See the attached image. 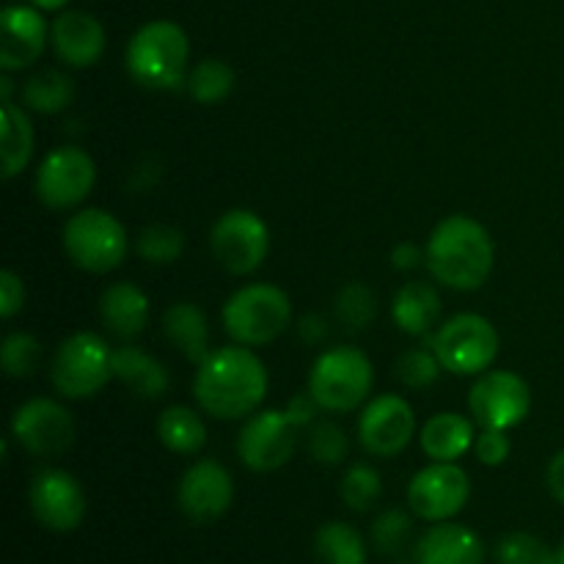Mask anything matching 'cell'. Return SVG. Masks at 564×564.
I'll list each match as a JSON object with an SVG mask.
<instances>
[{"instance_id": "7", "label": "cell", "mask_w": 564, "mask_h": 564, "mask_svg": "<svg viewBox=\"0 0 564 564\" xmlns=\"http://www.w3.org/2000/svg\"><path fill=\"white\" fill-rule=\"evenodd\" d=\"M113 378V350L94 330H77L66 336L50 361L53 389L66 400L97 397Z\"/></svg>"}, {"instance_id": "22", "label": "cell", "mask_w": 564, "mask_h": 564, "mask_svg": "<svg viewBox=\"0 0 564 564\" xmlns=\"http://www.w3.org/2000/svg\"><path fill=\"white\" fill-rule=\"evenodd\" d=\"M474 419L457 411H444L430 416L419 430V444L430 463H457L463 455L474 452L477 430Z\"/></svg>"}, {"instance_id": "13", "label": "cell", "mask_w": 564, "mask_h": 564, "mask_svg": "<svg viewBox=\"0 0 564 564\" xmlns=\"http://www.w3.org/2000/svg\"><path fill=\"white\" fill-rule=\"evenodd\" d=\"M75 416L50 397L22 402L11 416V438L33 457H61L75 444Z\"/></svg>"}, {"instance_id": "6", "label": "cell", "mask_w": 564, "mask_h": 564, "mask_svg": "<svg viewBox=\"0 0 564 564\" xmlns=\"http://www.w3.org/2000/svg\"><path fill=\"white\" fill-rule=\"evenodd\" d=\"M64 253L75 268L105 275L121 268L130 253V235L113 213L99 207L77 209L61 231Z\"/></svg>"}, {"instance_id": "40", "label": "cell", "mask_w": 564, "mask_h": 564, "mask_svg": "<svg viewBox=\"0 0 564 564\" xmlns=\"http://www.w3.org/2000/svg\"><path fill=\"white\" fill-rule=\"evenodd\" d=\"M25 308V284L14 270L0 273V317L14 319Z\"/></svg>"}, {"instance_id": "38", "label": "cell", "mask_w": 564, "mask_h": 564, "mask_svg": "<svg viewBox=\"0 0 564 564\" xmlns=\"http://www.w3.org/2000/svg\"><path fill=\"white\" fill-rule=\"evenodd\" d=\"M549 545L529 532H510L496 545V564H545L551 556Z\"/></svg>"}, {"instance_id": "32", "label": "cell", "mask_w": 564, "mask_h": 564, "mask_svg": "<svg viewBox=\"0 0 564 564\" xmlns=\"http://www.w3.org/2000/svg\"><path fill=\"white\" fill-rule=\"evenodd\" d=\"M339 496L347 510L369 512L383 499V477L369 463H352L339 482Z\"/></svg>"}, {"instance_id": "18", "label": "cell", "mask_w": 564, "mask_h": 564, "mask_svg": "<svg viewBox=\"0 0 564 564\" xmlns=\"http://www.w3.org/2000/svg\"><path fill=\"white\" fill-rule=\"evenodd\" d=\"M50 25L36 6H6L0 11V69L22 72L42 58Z\"/></svg>"}, {"instance_id": "3", "label": "cell", "mask_w": 564, "mask_h": 564, "mask_svg": "<svg viewBox=\"0 0 564 564\" xmlns=\"http://www.w3.org/2000/svg\"><path fill=\"white\" fill-rule=\"evenodd\" d=\"M127 75L149 91H176L191 75V39L171 20H152L138 28L124 50Z\"/></svg>"}, {"instance_id": "47", "label": "cell", "mask_w": 564, "mask_h": 564, "mask_svg": "<svg viewBox=\"0 0 564 564\" xmlns=\"http://www.w3.org/2000/svg\"><path fill=\"white\" fill-rule=\"evenodd\" d=\"M560 551H562V560H564V543L560 545Z\"/></svg>"}, {"instance_id": "9", "label": "cell", "mask_w": 564, "mask_h": 564, "mask_svg": "<svg viewBox=\"0 0 564 564\" xmlns=\"http://www.w3.org/2000/svg\"><path fill=\"white\" fill-rule=\"evenodd\" d=\"M94 185H97V163L86 149L72 143L50 149L33 176V193L39 204L53 213L80 207L91 196Z\"/></svg>"}, {"instance_id": "15", "label": "cell", "mask_w": 564, "mask_h": 564, "mask_svg": "<svg viewBox=\"0 0 564 564\" xmlns=\"http://www.w3.org/2000/svg\"><path fill=\"white\" fill-rule=\"evenodd\" d=\"M416 438V413L400 394H378L358 416V441L364 452L380 460L402 455Z\"/></svg>"}, {"instance_id": "35", "label": "cell", "mask_w": 564, "mask_h": 564, "mask_svg": "<svg viewBox=\"0 0 564 564\" xmlns=\"http://www.w3.org/2000/svg\"><path fill=\"white\" fill-rule=\"evenodd\" d=\"M306 430V449L319 466L334 468L347 460V455H350V438H347L341 424H336L334 419H317Z\"/></svg>"}, {"instance_id": "43", "label": "cell", "mask_w": 564, "mask_h": 564, "mask_svg": "<svg viewBox=\"0 0 564 564\" xmlns=\"http://www.w3.org/2000/svg\"><path fill=\"white\" fill-rule=\"evenodd\" d=\"M424 262H427L424 248H419L416 242H397L394 251H391V268L400 270V273H413Z\"/></svg>"}, {"instance_id": "37", "label": "cell", "mask_w": 564, "mask_h": 564, "mask_svg": "<svg viewBox=\"0 0 564 564\" xmlns=\"http://www.w3.org/2000/svg\"><path fill=\"white\" fill-rule=\"evenodd\" d=\"M413 534V516L411 512L400 510V507H391V510H383L372 521V529H369V538H372V545L380 551V554H400L408 545Z\"/></svg>"}, {"instance_id": "46", "label": "cell", "mask_w": 564, "mask_h": 564, "mask_svg": "<svg viewBox=\"0 0 564 564\" xmlns=\"http://www.w3.org/2000/svg\"><path fill=\"white\" fill-rule=\"evenodd\" d=\"M69 0H31V6H36L39 11H64Z\"/></svg>"}, {"instance_id": "27", "label": "cell", "mask_w": 564, "mask_h": 564, "mask_svg": "<svg viewBox=\"0 0 564 564\" xmlns=\"http://www.w3.org/2000/svg\"><path fill=\"white\" fill-rule=\"evenodd\" d=\"M158 438L169 452L180 457H193L207 444V424L202 413L187 405H171L158 419Z\"/></svg>"}, {"instance_id": "23", "label": "cell", "mask_w": 564, "mask_h": 564, "mask_svg": "<svg viewBox=\"0 0 564 564\" xmlns=\"http://www.w3.org/2000/svg\"><path fill=\"white\" fill-rule=\"evenodd\" d=\"M113 378L121 380L141 400H160L171 389L169 367L130 341L113 347Z\"/></svg>"}, {"instance_id": "19", "label": "cell", "mask_w": 564, "mask_h": 564, "mask_svg": "<svg viewBox=\"0 0 564 564\" xmlns=\"http://www.w3.org/2000/svg\"><path fill=\"white\" fill-rule=\"evenodd\" d=\"M50 42H53L55 55L72 69H88L99 64L105 55V36L102 22L88 11H61L55 22L50 25Z\"/></svg>"}, {"instance_id": "8", "label": "cell", "mask_w": 564, "mask_h": 564, "mask_svg": "<svg viewBox=\"0 0 564 564\" xmlns=\"http://www.w3.org/2000/svg\"><path fill=\"white\" fill-rule=\"evenodd\" d=\"M499 330L488 317L463 312L435 328L430 347L438 356L444 372L457 378H479L499 358Z\"/></svg>"}, {"instance_id": "1", "label": "cell", "mask_w": 564, "mask_h": 564, "mask_svg": "<svg viewBox=\"0 0 564 564\" xmlns=\"http://www.w3.org/2000/svg\"><path fill=\"white\" fill-rule=\"evenodd\" d=\"M270 375L253 347H215L196 367L193 397L204 413L224 422L248 419L262 408Z\"/></svg>"}, {"instance_id": "11", "label": "cell", "mask_w": 564, "mask_h": 564, "mask_svg": "<svg viewBox=\"0 0 564 564\" xmlns=\"http://www.w3.org/2000/svg\"><path fill=\"white\" fill-rule=\"evenodd\" d=\"M301 427L279 408H259L237 435V457L253 474H273L295 457Z\"/></svg>"}, {"instance_id": "34", "label": "cell", "mask_w": 564, "mask_h": 564, "mask_svg": "<svg viewBox=\"0 0 564 564\" xmlns=\"http://www.w3.org/2000/svg\"><path fill=\"white\" fill-rule=\"evenodd\" d=\"M135 253L147 264H174L176 259L185 253V235L182 229L169 224H152L147 229L138 231L135 237Z\"/></svg>"}, {"instance_id": "45", "label": "cell", "mask_w": 564, "mask_h": 564, "mask_svg": "<svg viewBox=\"0 0 564 564\" xmlns=\"http://www.w3.org/2000/svg\"><path fill=\"white\" fill-rule=\"evenodd\" d=\"M11 91H14L11 72H3V75H0V102H11Z\"/></svg>"}, {"instance_id": "39", "label": "cell", "mask_w": 564, "mask_h": 564, "mask_svg": "<svg viewBox=\"0 0 564 564\" xmlns=\"http://www.w3.org/2000/svg\"><path fill=\"white\" fill-rule=\"evenodd\" d=\"M474 455H477V460L488 468L505 466L512 455V441L510 435H507V430L479 427L477 441H474Z\"/></svg>"}, {"instance_id": "2", "label": "cell", "mask_w": 564, "mask_h": 564, "mask_svg": "<svg viewBox=\"0 0 564 564\" xmlns=\"http://www.w3.org/2000/svg\"><path fill=\"white\" fill-rule=\"evenodd\" d=\"M424 268L435 284L455 292L485 286L496 264V246L485 224L471 215H449L430 231L424 246Z\"/></svg>"}, {"instance_id": "17", "label": "cell", "mask_w": 564, "mask_h": 564, "mask_svg": "<svg viewBox=\"0 0 564 564\" xmlns=\"http://www.w3.org/2000/svg\"><path fill=\"white\" fill-rule=\"evenodd\" d=\"M31 512L39 527L55 534H69L86 521L88 499L77 477L64 468H44L31 482Z\"/></svg>"}, {"instance_id": "28", "label": "cell", "mask_w": 564, "mask_h": 564, "mask_svg": "<svg viewBox=\"0 0 564 564\" xmlns=\"http://www.w3.org/2000/svg\"><path fill=\"white\" fill-rule=\"evenodd\" d=\"M314 556L319 564H367L369 549L352 523L328 521L314 534Z\"/></svg>"}, {"instance_id": "20", "label": "cell", "mask_w": 564, "mask_h": 564, "mask_svg": "<svg viewBox=\"0 0 564 564\" xmlns=\"http://www.w3.org/2000/svg\"><path fill=\"white\" fill-rule=\"evenodd\" d=\"M416 564H485V543L466 523H433L419 538Z\"/></svg>"}, {"instance_id": "25", "label": "cell", "mask_w": 564, "mask_h": 564, "mask_svg": "<svg viewBox=\"0 0 564 564\" xmlns=\"http://www.w3.org/2000/svg\"><path fill=\"white\" fill-rule=\"evenodd\" d=\"M163 336L176 352L187 358L191 364H202L213 347V334L204 308H198L193 301H176L163 312Z\"/></svg>"}, {"instance_id": "21", "label": "cell", "mask_w": 564, "mask_h": 564, "mask_svg": "<svg viewBox=\"0 0 564 564\" xmlns=\"http://www.w3.org/2000/svg\"><path fill=\"white\" fill-rule=\"evenodd\" d=\"M99 319L121 341H132L147 330L152 319V301L132 281H116L105 286L99 297Z\"/></svg>"}, {"instance_id": "5", "label": "cell", "mask_w": 564, "mask_h": 564, "mask_svg": "<svg viewBox=\"0 0 564 564\" xmlns=\"http://www.w3.org/2000/svg\"><path fill=\"white\" fill-rule=\"evenodd\" d=\"M375 389V367L364 350L352 345L328 347L308 372V391L325 413H350L369 402Z\"/></svg>"}, {"instance_id": "30", "label": "cell", "mask_w": 564, "mask_h": 564, "mask_svg": "<svg viewBox=\"0 0 564 564\" xmlns=\"http://www.w3.org/2000/svg\"><path fill=\"white\" fill-rule=\"evenodd\" d=\"M237 75L231 64L224 58H202L196 66H191L187 75V94L198 105H218L235 91Z\"/></svg>"}, {"instance_id": "26", "label": "cell", "mask_w": 564, "mask_h": 564, "mask_svg": "<svg viewBox=\"0 0 564 564\" xmlns=\"http://www.w3.org/2000/svg\"><path fill=\"white\" fill-rule=\"evenodd\" d=\"M36 147V130L25 105H0V149H3V180H14L28 169Z\"/></svg>"}, {"instance_id": "4", "label": "cell", "mask_w": 564, "mask_h": 564, "mask_svg": "<svg viewBox=\"0 0 564 564\" xmlns=\"http://www.w3.org/2000/svg\"><path fill=\"white\" fill-rule=\"evenodd\" d=\"M220 317L235 345L264 347L273 345L292 325V301L281 286L253 281L231 292Z\"/></svg>"}, {"instance_id": "42", "label": "cell", "mask_w": 564, "mask_h": 564, "mask_svg": "<svg viewBox=\"0 0 564 564\" xmlns=\"http://www.w3.org/2000/svg\"><path fill=\"white\" fill-rule=\"evenodd\" d=\"M328 334H330V323L328 317H323V314L312 312V314H303V317L297 319V336H301L303 345L308 347L325 345Z\"/></svg>"}, {"instance_id": "16", "label": "cell", "mask_w": 564, "mask_h": 564, "mask_svg": "<svg viewBox=\"0 0 564 564\" xmlns=\"http://www.w3.org/2000/svg\"><path fill=\"white\" fill-rule=\"evenodd\" d=\"M231 501H235V477L224 463L202 457L182 474L180 488H176V505H180L182 516L196 527L220 521L231 510Z\"/></svg>"}, {"instance_id": "10", "label": "cell", "mask_w": 564, "mask_h": 564, "mask_svg": "<svg viewBox=\"0 0 564 564\" xmlns=\"http://www.w3.org/2000/svg\"><path fill=\"white\" fill-rule=\"evenodd\" d=\"M209 248L226 273L251 275L262 268L270 253V226L262 215L248 207L226 209L213 224Z\"/></svg>"}, {"instance_id": "41", "label": "cell", "mask_w": 564, "mask_h": 564, "mask_svg": "<svg viewBox=\"0 0 564 564\" xmlns=\"http://www.w3.org/2000/svg\"><path fill=\"white\" fill-rule=\"evenodd\" d=\"M284 411L290 413V419H292V422H295L301 430H306L308 424L317 422L319 413H325L323 408H319V402L314 400V394H312V391H308V389H306V391H297V394L292 397L290 405H286Z\"/></svg>"}, {"instance_id": "24", "label": "cell", "mask_w": 564, "mask_h": 564, "mask_svg": "<svg viewBox=\"0 0 564 564\" xmlns=\"http://www.w3.org/2000/svg\"><path fill=\"white\" fill-rule=\"evenodd\" d=\"M441 292L433 281H405L391 301V319L408 336L435 334L441 323Z\"/></svg>"}, {"instance_id": "29", "label": "cell", "mask_w": 564, "mask_h": 564, "mask_svg": "<svg viewBox=\"0 0 564 564\" xmlns=\"http://www.w3.org/2000/svg\"><path fill=\"white\" fill-rule=\"evenodd\" d=\"M22 102L39 116L64 113L75 102V80L61 69H42L22 86Z\"/></svg>"}, {"instance_id": "44", "label": "cell", "mask_w": 564, "mask_h": 564, "mask_svg": "<svg viewBox=\"0 0 564 564\" xmlns=\"http://www.w3.org/2000/svg\"><path fill=\"white\" fill-rule=\"evenodd\" d=\"M545 485H549V494L564 507V449L551 457L549 468H545Z\"/></svg>"}, {"instance_id": "36", "label": "cell", "mask_w": 564, "mask_h": 564, "mask_svg": "<svg viewBox=\"0 0 564 564\" xmlns=\"http://www.w3.org/2000/svg\"><path fill=\"white\" fill-rule=\"evenodd\" d=\"M441 372H444V367H441L433 347H411L394 364V378L411 391L433 389L438 383Z\"/></svg>"}, {"instance_id": "33", "label": "cell", "mask_w": 564, "mask_h": 564, "mask_svg": "<svg viewBox=\"0 0 564 564\" xmlns=\"http://www.w3.org/2000/svg\"><path fill=\"white\" fill-rule=\"evenodd\" d=\"M44 361V347L42 341L36 339L28 330H11L3 339V347H0V367L9 378L25 380L33 378V375L42 369Z\"/></svg>"}, {"instance_id": "12", "label": "cell", "mask_w": 564, "mask_h": 564, "mask_svg": "<svg viewBox=\"0 0 564 564\" xmlns=\"http://www.w3.org/2000/svg\"><path fill=\"white\" fill-rule=\"evenodd\" d=\"M468 411L479 427L510 433L532 413V386L512 369H488L468 391Z\"/></svg>"}, {"instance_id": "31", "label": "cell", "mask_w": 564, "mask_h": 564, "mask_svg": "<svg viewBox=\"0 0 564 564\" xmlns=\"http://www.w3.org/2000/svg\"><path fill=\"white\" fill-rule=\"evenodd\" d=\"M334 317L350 334L367 330L378 317V295L364 281H347L334 297Z\"/></svg>"}, {"instance_id": "14", "label": "cell", "mask_w": 564, "mask_h": 564, "mask_svg": "<svg viewBox=\"0 0 564 564\" xmlns=\"http://www.w3.org/2000/svg\"><path fill=\"white\" fill-rule=\"evenodd\" d=\"M471 499V479L457 463H430L408 485V507L427 523L455 521Z\"/></svg>"}]
</instances>
